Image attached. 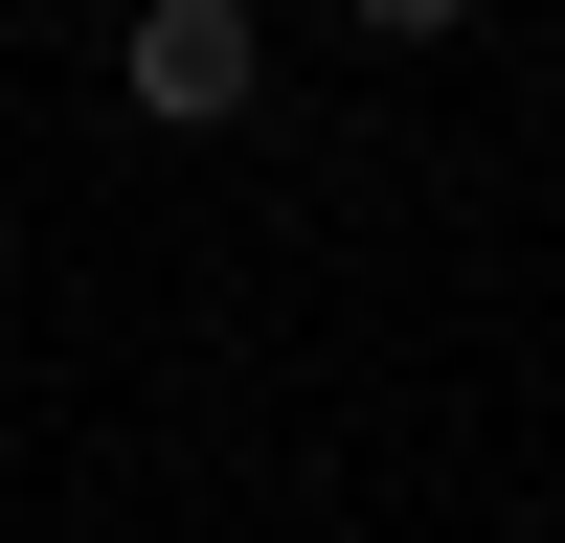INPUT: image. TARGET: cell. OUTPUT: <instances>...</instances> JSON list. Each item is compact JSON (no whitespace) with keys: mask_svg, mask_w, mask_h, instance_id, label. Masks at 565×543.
I'll return each mask as SVG.
<instances>
[{"mask_svg":"<svg viewBox=\"0 0 565 543\" xmlns=\"http://www.w3.org/2000/svg\"><path fill=\"white\" fill-rule=\"evenodd\" d=\"M0 340H23V226H0Z\"/></svg>","mask_w":565,"mask_h":543,"instance_id":"3","label":"cell"},{"mask_svg":"<svg viewBox=\"0 0 565 543\" xmlns=\"http://www.w3.org/2000/svg\"><path fill=\"white\" fill-rule=\"evenodd\" d=\"M340 23H362V45H452L476 0H340Z\"/></svg>","mask_w":565,"mask_h":543,"instance_id":"2","label":"cell"},{"mask_svg":"<svg viewBox=\"0 0 565 543\" xmlns=\"http://www.w3.org/2000/svg\"><path fill=\"white\" fill-rule=\"evenodd\" d=\"M114 91L159 136H249L271 114V23H249V0H136V23H114Z\"/></svg>","mask_w":565,"mask_h":543,"instance_id":"1","label":"cell"}]
</instances>
